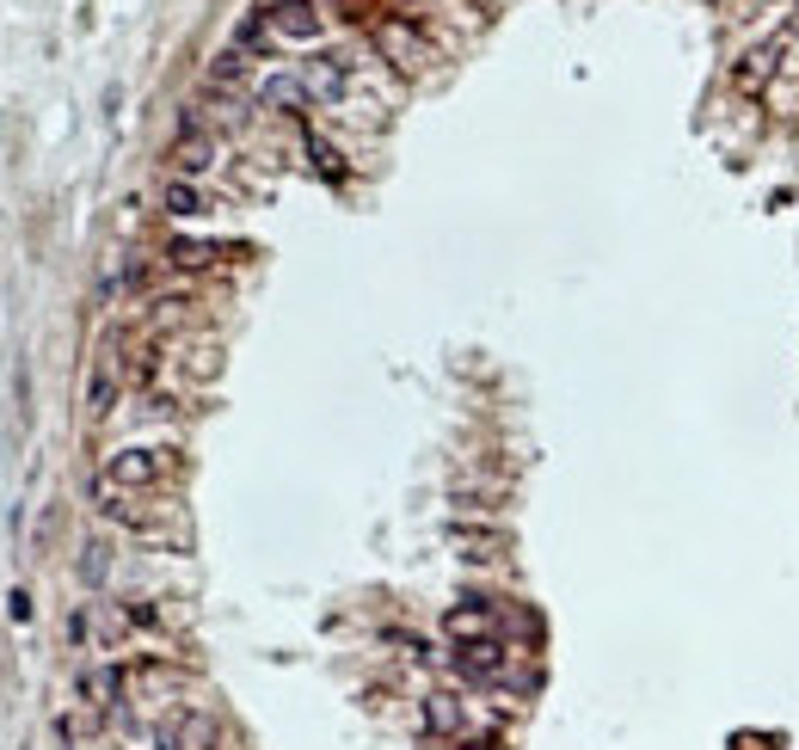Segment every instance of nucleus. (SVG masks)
Listing matches in <instances>:
<instances>
[{"label": "nucleus", "instance_id": "f03ea898", "mask_svg": "<svg viewBox=\"0 0 799 750\" xmlns=\"http://www.w3.org/2000/svg\"><path fill=\"white\" fill-rule=\"evenodd\" d=\"M221 745V719L209 707H179L173 719L155 726V750H216Z\"/></svg>", "mask_w": 799, "mask_h": 750}, {"label": "nucleus", "instance_id": "6e6552de", "mask_svg": "<svg viewBox=\"0 0 799 750\" xmlns=\"http://www.w3.org/2000/svg\"><path fill=\"white\" fill-rule=\"evenodd\" d=\"M449 664L468 677V683H499L504 664H511V652H504L499 640H468V646H455L449 652Z\"/></svg>", "mask_w": 799, "mask_h": 750}, {"label": "nucleus", "instance_id": "ddd939ff", "mask_svg": "<svg viewBox=\"0 0 799 750\" xmlns=\"http://www.w3.org/2000/svg\"><path fill=\"white\" fill-rule=\"evenodd\" d=\"M271 32L296 37V44L320 37V0H277V7H271Z\"/></svg>", "mask_w": 799, "mask_h": 750}, {"label": "nucleus", "instance_id": "6ab92c4d", "mask_svg": "<svg viewBox=\"0 0 799 750\" xmlns=\"http://www.w3.org/2000/svg\"><path fill=\"white\" fill-rule=\"evenodd\" d=\"M80 579H87V584H105L111 579V542H87V547H80Z\"/></svg>", "mask_w": 799, "mask_h": 750}, {"label": "nucleus", "instance_id": "4468645a", "mask_svg": "<svg viewBox=\"0 0 799 750\" xmlns=\"http://www.w3.org/2000/svg\"><path fill=\"white\" fill-rule=\"evenodd\" d=\"M419 714H424V732L431 738H461V726H468V707L455 702L449 689H431Z\"/></svg>", "mask_w": 799, "mask_h": 750}, {"label": "nucleus", "instance_id": "f257e3e1", "mask_svg": "<svg viewBox=\"0 0 799 750\" xmlns=\"http://www.w3.org/2000/svg\"><path fill=\"white\" fill-rule=\"evenodd\" d=\"M173 474V450H155V443H136V450L105 455V474L99 480L117 486V492H141V486H160Z\"/></svg>", "mask_w": 799, "mask_h": 750}, {"label": "nucleus", "instance_id": "f8f14e48", "mask_svg": "<svg viewBox=\"0 0 799 750\" xmlns=\"http://www.w3.org/2000/svg\"><path fill=\"white\" fill-rule=\"evenodd\" d=\"M117 394H124V363H117V351H99L93 382H87V412H93V419H105V412L117 407Z\"/></svg>", "mask_w": 799, "mask_h": 750}, {"label": "nucleus", "instance_id": "20e7f679", "mask_svg": "<svg viewBox=\"0 0 799 750\" xmlns=\"http://www.w3.org/2000/svg\"><path fill=\"white\" fill-rule=\"evenodd\" d=\"M787 37H768V44H756V49H744V56H738L732 63V87L744 99H756V93H768V87H775V75H781V63H787Z\"/></svg>", "mask_w": 799, "mask_h": 750}, {"label": "nucleus", "instance_id": "9d476101", "mask_svg": "<svg viewBox=\"0 0 799 750\" xmlns=\"http://www.w3.org/2000/svg\"><path fill=\"white\" fill-rule=\"evenodd\" d=\"M124 689H129V671H117V664H93V671H80V702L93 707V714H117Z\"/></svg>", "mask_w": 799, "mask_h": 750}, {"label": "nucleus", "instance_id": "b1692460", "mask_svg": "<svg viewBox=\"0 0 799 750\" xmlns=\"http://www.w3.org/2000/svg\"><path fill=\"white\" fill-rule=\"evenodd\" d=\"M714 7H726V0H714Z\"/></svg>", "mask_w": 799, "mask_h": 750}, {"label": "nucleus", "instance_id": "dca6fc26", "mask_svg": "<svg viewBox=\"0 0 799 750\" xmlns=\"http://www.w3.org/2000/svg\"><path fill=\"white\" fill-rule=\"evenodd\" d=\"M167 265L173 271H209L216 265V247H209V240H167Z\"/></svg>", "mask_w": 799, "mask_h": 750}, {"label": "nucleus", "instance_id": "1a4fd4ad", "mask_svg": "<svg viewBox=\"0 0 799 750\" xmlns=\"http://www.w3.org/2000/svg\"><path fill=\"white\" fill-rule=\"evenodd\" d=\"M301 80H308L313 105H339V99L351 93V63L345 56H313V63L301 68Z\"/></svg>", "mask_w": 799, "mask_h": 750}, {"label": "nucleus", "instance_id": "39448f33", "mask_svg": "<svg viewBox=\"0 0 799 750\" xmlns=\"http://www.w3.org/2000/svg\"><path fill=\"white\" fill-rule=\"evenodd\" d=\"M449 547H455V560L487 566V560H499V554H511V535L492 530V523H449Z\"/></svg>", "mask_w": 799, "mask_h": 750}, {"label": "nucleus", "instance_id": "5701e85b", "mask_svg": "<svg viewBox=\"0 0 799 750\" xmlns=\"http://www.w3.org/2000/svg\"><path fill=\"white\" fill-rule=\"evenodd\" d=\"M461 750H504V745H499V738H468Z\"/></svg>", "mask_w": 799, "mask_h": 750}, {"label": "nucleus", "instance_id": "9b49d317", "mask_svg": "<svg viewBox=\"0 0 799 750\" xmlns=\"http://www.w3.org/2000/svg\"><path fill=\"white\" fill-rule=\"evenodd\" d=\"M313 93L301 75H265L259 80V111H283V117H296V111H308Z\"/></svg>", "mask_w": 799, "mask_h": 750}, {"label": "nucleus", "instance_id": "f3484780", "mask_svg": "<svg viewBox=\"0 0 799 750\" xmlns=\"http://www.w3.org/2000/svg\"><path fill=\"white\" fill-rule=\"evenodd\" d=\"M209 87H247V49H221L216 63H209Z\"/></svg>", "mask_w": 799, "mask_h": 750}, {"label": "nucleus", "instance_id": "2eb2a0df", "mask_svg": "<svg viewBox=\"0 0 799 750\" xmlns=\"http://www.w3.org/2000/svg\"><path fill=\"white\" fill-rule=\"evenodd\" d=\"M141 283H148V259L141 252H117L105 265V296H136Z\"/></svg>", "mask_w": 799, "mask_h": 750}, {"label": "nucleus", "instance_id": "4be33fe9", "mask_svg": "<svg viewBox=\"0 0 799 750\" xmlns=\"http://www.w3.org/2000/svg\"><path fill=\"white\" fill-rule=\"evenodd\" d=\"M7 610H13V622H32V596L13 591V596H7Z\"/></svg>", "mask_w": 799, "mask_h": 750}, {"label": "nucleus", "instance_id": "7ed1b4c3", "mask_svg": "<svg viewBox=\"0 0 799 750\" xmlns=\"http://www.w3.org/2000/svg\"><path fill=\"white\" fill-rule=\"evenodd\" d=\"M216 136L204 129V117L191 111L185 124H179V136H173V148H167V167H173V179H197V172H209L216 167Z\"/></svg>", "mask_w": 799, "mask_h": 750}, {"label": "nucleus", "instance_id": "a211bd4d", "mask_svg": "<svg viewBox=\"0 0 799 750\" xmlns=\"http://www.w3.org/2000/svg\"><path fill=\"white\" fill-rule=\"evenodd\" d=\"M204 191L191 185V179H167V216H204Z\"/></svg>", "mask_w": 799, "mask_h": 750}, {"label": "nucleus", "instance_id": "0eeeda50", "mask_svg": "<svg viewBox=\"0 0 799 750\" xmlns=\"http://www.w3.org/2000/svg\"><path fill=\"white\" fill-rule=\"evenodd\" d=\"M443 627H449V640H455V646H468V640H499V615H492L487 596H461V603L443 615Z\"/></svg>", "mask_w": 799, "mask_h": 750}, {"label": "nucleus", "instance_id": "aec40b11", "mask_svg": "<svg viewBox=\"0 0 799 750\" xmlns=\"http://www.w3.org/2000/svg\"><path fill=\"white\" fill-rule=\"evenodd\" d=\"M308 160H313L320 172H327V179H345V160H339V148H332V141L308 136Z\"/></svg>", "mask_w": 799, "mask_h": 750}, {"label": "nucleus", "instance_id": "412c9836", "mask_svg": "<svg viewBox=\"0 0 799 750\" xmlns=\"http://www.w3.org/2000/svg\"><path fill=\"white\" fill-rule=\"evenodd\" d=\"M265 44H271V13H252L247 25H240L235 49H265Z\"/></svg>", "mask_w": 799, "mask_h": 750}, {"label": "nucleus", "instance_id": "423d86ee", "mask_svg": "<svg viewBox=\"0 0 799 750\" xmlns=\"http://www.w3.org/2000/svg\"><path fill=\"white\" fill-rule=\"evenodd\" d=\"M376 49L388 56L393 68H407V75H412V68H424V63H431V44H424V37L412 32L407 19H381V25H376Z\"/></svg>", "mask_w": 799, "mask_h": 750}]
</instances>
